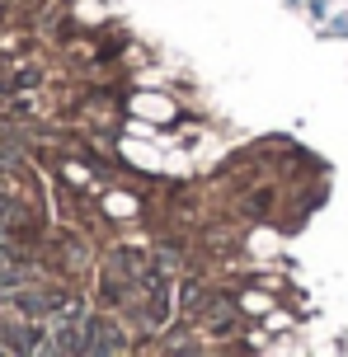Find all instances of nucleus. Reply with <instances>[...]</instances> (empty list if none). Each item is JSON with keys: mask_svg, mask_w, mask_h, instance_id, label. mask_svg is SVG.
<instances>
[{"mask_svg": "<svg viewBox=\"0 0 348 357\" xmlns=\"http://www.w3.org/2000/svg\"><path fill=\"white\" fill-rule=\"evenodd\" d=\"M0 165H5V151H0Z\"/></svg>", "mask_w": 348, "mask_h": 357, "instance_id": "obj_1", "label": "nucleus"}]
</instances>
